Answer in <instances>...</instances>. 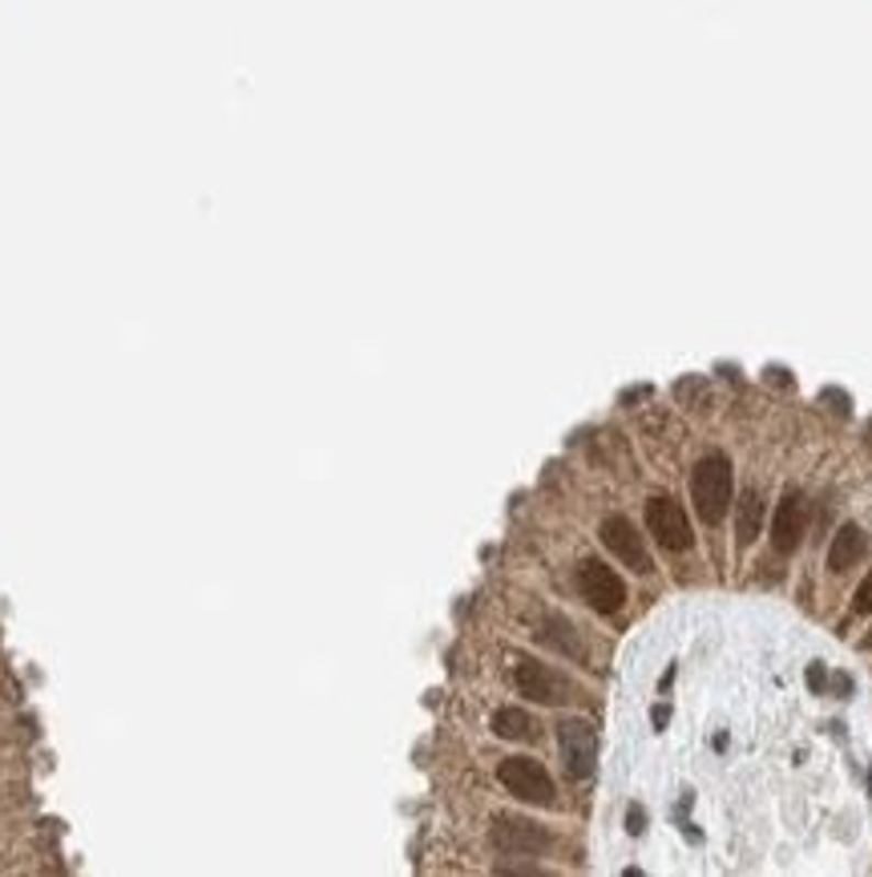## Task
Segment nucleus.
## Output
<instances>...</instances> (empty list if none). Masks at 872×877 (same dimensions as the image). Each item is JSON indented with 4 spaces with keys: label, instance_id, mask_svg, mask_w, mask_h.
I'll use <instances>...</instances> for the list:
<instances>
[{
    "label": "nucleus",
    "instance_id": "obj_1",
    "mask_svg": "<svg viewBox=\"0 0 872 877\" xmlns=\"http://www.w3.org/2000/svg\"><path fill=\"white\" fill-rule=\"evenodd\" d=\"M731 493H736V477H731V462L723 453H711L695 465L691 474V501H695V514L707 522V526H719L727 510H731Z\"/></svg>",
    "mask_w": 872,
    "mask_h": 877
},
{
    "label": "nucleus",
    "instance_id": "obj_4",
    "mask_svg": "<svg viewBox=\"0 0 872 877\" xmlns=\"http://www.w3.org/2000/svg\"><path fill=\"white\" fill-rule=\"evenodd\" d=\"M578 595L594 607L599 614H618L626 607V582L618 578V570H611L606 563L599 558H586V563L578 566Z\"/></svg>",
    "mask_w": 872,
    "mask_h": 877
},
{
    "label": "nucleus",
    "instance_id": "obj_15",
    "mask_svg": "<svg viewBox=\"0 0 872 877\" xmlns=\"http://www.w3.org/2000/svg\"><path fill=\"white\" fill-rule=\"evenodd\" d=\"M869 647H872V635H869Z\"/></svg>",
    "mask_w": 872,
    "mask_h": 877
},
{
    "label": "nucleus",
    "instance_id": "obj_14",
    "mask_svg": "<svg viewBox=\"0 0 872 877\" xmlns=\"http://www.w3.org/2000/svg\"><path fill=\"white\" fill-rule=\"evenodd\" d=\"M852 611L857 614H872V570H869V578L860 582L857 587V599H852Z\"/></svg>",
    "mask_w": 872,
    "mask_h": 877
},
{
    "label": "nucleus",
    "instance_id": "obj_10",
    "mask_svg": "<svg viewBox=\"0 0 872 877\" xmlns=\"http://www.w3.org/2000/svg\"><path fill=\"white\" fill-rule=\"evenodd\" d=\"M864 546H869L864 530H860V526H840V530H836L832 546H828V570H836V575L852 570V566L864 558Z\"/></svg>",
    "mask_w": 872,
    "mask_h": 877
},
{
    "label": "nucleus",
    "instance_id": "obj_3",
    "mask_svg": "<svg viewBox=\"0 0 872 877\" xmlns=\"http://www.w3.org/2000/svg\"><path fill=\"white\" fill-rule=\"evenodd\" d=\"M498 780L517 797V801L541 804V809L554 804V777H549L546 765L534 761V756H510V761H501Z\"/></svg>",
    "mask_w": 872,
    "mask_h": 877
},
{
    "label": "nucleus",
    "instance_id": "obj_2",
    "mask_svg": "<svg viewBox=\"0 0 872 877\" xmlns=\"http://www.w3.org/2000/svg\"><path fill=\"white\" fill-rule=\"evenodd\" d=\"M513 684L522 691L525 700L534 703H570L578 700V684L570 676H561L558 667L541 664V659H529L522 655L517 667H513Z\"/></svg>",
    "mask_w": 872,
    "mask_h": 877
},
{
    "label": "nucleus",
    "instance_id": "obj_6",
    "mask_svg": "<svg viewBox=\"0 0 872 877\" xmlns=\"http://www.w3.org/2000/svg\"><path fill=\"white\" fill-rule=\"evenodd\" d=\"M493 845L501 853H510V857H541V853L554 845L549 837V829H541L537 821L529 817H498V825H493Z\"/></svg>",
    "mask_w": 872,
    "mask_h": 877
},
{
    "label": "nucleus",
    "instance_id": "obj_5",
    "mask_svg": "<svg viewBox=\"0 0 872 877\" xmlns=\"http://www.w3.org/2000/svg\"><path fill=\"white\" fill-rule=\"evenodd\" d=\"M647 530H650V539L671 554H683L695 546L691 518H686V510L674 498H650L647 501Z\"/></svg>",
    "mask_w": 872,
    "mask_h": 877
},
{
    "label": "nucleus",
    "instance_id": "obj_7",
    "mask_svg": "<svg viewBox=\"0 0 872 877\" xmlns=\"http://www.w3.org/2000/svg\"><path fill=\"white\" fill-rule=\"evenodd\" d=\"M558 748L561 761H566V773L573 780H582L594 773V761H599V736L586 720H561L558 724Z\"/></svg>",
    "mask_w": 872,
    "mask_h": 877
},
{
    "label": "nucleus",
    "instance_id": "obj_8",
    "mask_svg": "<svg viewBox=\"0 0 872 877\" xmlns=\"http://www.w3.org/2000/svg\"><path fill=\"white\" fill-rule=\"evenodd\" d=\"M602 542H606V551L618 558L623 566H630L635 575H650V551H647V539L635 530V522L623 514H614L602 522Z\"/></svg>",
    "mask_w": 872,
    "mask_h": 877
},
{
    "label": "nucleus",
    "instance_id": "obj_11",
    "mask_svg": "<svg viewBox=\"0 0 872 877\" xmlns=\"http://www.w3.org/2000/svg\"><path fill=\"white\" fill-rule=\"evenodd\" d=\"M493 732H498L501 740H534L537 724H534V715L522 712V708H501V712L493 715Z\"/></svg>",
    "mask_w": 872,
    "mask_h": 877
},
{
    "label": "nucleus",
    "instance_id": "obj_13",
    "mask_svg": "<svg viewBox=\"0 0 872 877\" xmlns=\"http://www.w3.org/2000/svg\"><path fill=\"white\" fill-rule=\"evenodd\" d=\"M756 534H760V493L748 489L744 501H739V546L756 542Z\"/></svg>",
    "mask_w": 872,
    "mask_h": 877
},
{
    "label": "nucleus",
    "instance_id": "obj_12",
    "mask_svg": "<svg viewBox=\"0 0 872 877\" xmlns=\"http://www.w3.org/2000/svg\"><path fill=\"white\" fill-rule=\"evenodd\" d=\"M537 640L549 643V647H558V652H566V655H582V643H578V635H573V626L566 623V619H558V614L541 623Z\"/></svg>",
    "mask_w": 872,
    "mask_h": 877
},
{
    "label": "nucleus",
    "instance_id": "obj_9",
    "mask_svg": "<svg viewBox=\"0 0 872 877\" xmlns=\"http://www.w3.org/2000/svg\"><path fill=\"white\" fill-rule=\"evenodd\" d=\"M804 530H808V501L800 493H787L780 506H775L772 518V546L780 554H792L804 542Z\"/></svg>",
    "mask_w": 872,
    "mask_h": 877
}]
</instances>
